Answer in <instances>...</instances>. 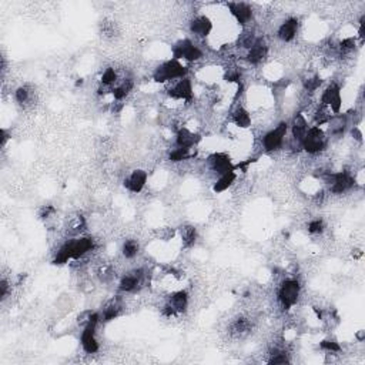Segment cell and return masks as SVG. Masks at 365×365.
<instances>
[{
	"mask_svg": "<svg viewBox=\"0 0 365 365\" xmlns=\"http://www.w3.org/2000/svg\"><path fill=\"white\" fill-rule=\"evenodd\" d=\"M187 69L176 59L168 60V62L163 63L160 67L154 70V80L157 83H164L167 80H173V79H180V77L186 76Z\"/></svg>",
	"mask_w": 365,
	"mask_h": 365,
	"instance_id": "cell-1",
	"label": "cell"
},
{
	"mask_svg": "<svg viewBox=\"0 0 365 365\" xmlns=\"http://www.w3.org/2000/svg\"><path fill=\"white\" fill-rule=\"evenodd\" d=\"M99 318H100L99 314H91L82 334L83 350L87 354H94L99 350V344H97L96 339V327L99 324Z\"/></svg>",
	"mask_w": 365,
	"mask_h": 365,
	"instance_id": "cell-2",
	"label": "cell"
},
{
	"mask_svg": "<svg viewBox=\"0 0 365 365\" xmlns=\"http://www.w3.org/2000/svg\"><path fill=\"white\" fill-rule=\"evenodd\" d=\"M325 143H327V141H325L324 131L321 130L318 126H315V127L308 129V131H307V134H305V137H304L301 144H303V149L307 153H310V154H317V153H320L323 149H324Z\"/></svg>",
	"mask_w": 365,
	"mask_h": 365,
	"instance_id": "cell-3",
	"label": "cell"
},
{
	"mask_svg": "<svg viewBox=\"0 0 365 365\" xmlns=\"http://www.w3.org/2000/svg\"><path fill=\"white\" fill-rule=\"evenodd\" d=\"M300 296V284L297 280H285L278 291V300L285 310L291 308L297 303Z\"/></svg>",
	"mask_w": 365,
	"mask_h": 365,
	"instance_id": "cell-4",
	"label": "cell"
},
{
	"mask_svg": "<svg viewBox=\"0 0 365 365\" xmlns=\"http://www.w3.org/2000/svg\"><path fill=\"white\" fill-rule=\"evenodd\" d=\"M173 56L176 60L186 59L188 62H196L203 56V53H201L200 48L194 46L190 40H181L173 47Z\"/></svg>",
	"mask_w": 365,
	"mask_h": 365,
	"instance_id": "cell-5",
	"label": "cell"
},
{
	"mask_svg": "<svg viewBox=\"0 0 365 365\" xmlns=\"http://www.w3.org/2000/svg\"><path fill=\"white\" fill-rule=\"evenodd\" d=\"M285 134H287V124L281 123L278 127H276L274 130L269 131V133L264 136V140H262L264 149H265L267 152L278 150L284 143Z\"/></svg>",
	"mask_w": 365,
	"mask_h": 365,
	"instance_id": "cell-6",
	"label": "cell"
},
{
	"mask_svg": "<svg viewBox=\"0 0 365 365\" xmlns=\"http://www.w3.org/2000/svg\"><path fill=\"white\" fill-rule=\"evenodd\" d=\"M321 103L323 106H330L331 110L334 113H338L341 109V104H343V99H341V93L338 86H330L328 89L325 90L321 96Z\"/></svg>",
	"mask_w": 365,
	"mask_h": 365,
	"instance_id": "cell-7",
	"label": "cell"
},
{
	"mask_svg": "<svg viewBox=\"0 0 365 365\" xmlns=\"http://www.w3.org/2000/svg\"><path fill=\"white\" fill-rule=\"evenodd\" d=\"M228 9L241 26L247 25L253 17V9L247 3H228Z\"/></svg>",
	"mask_w": 365,
	"mask_h": 365,
	"instance_id": "cell-8",
	"label": "cell"
},
{
	"mask_svg": "<svg viewBox=\"0 0 365 365\" xmlns=\"http://www.w3.org/2000/svg\"><path fill=\"white\" fill-rule=\"evenodd\" d=\"M168 96L179 100H190L193 96V86L188 79H181L179 83L174 84V87L168 90Z\"/></svg>",
	"mask_w": 365,
	"mask_h": 365,
	"instance_id": "cell-9",
	"label": "cell"
},
{
	"mask_svg": "<svg viewBox=\"0 0 365 365\" xmlns=\"http://www.w3.org/2000/svg\"><path fill=\"white\" fill-rule=\"evenodd\" d=\"M145 181H147V173L144 170H134L126 179L124 186L127 190H130L131 193H140L145 186Z\"/></svg>",
	"mask_w": 365,
	"mask_h": 365,
	"instance_id": "cell-10",
	"label": "cell"
},
{
	"mask_svg": "<svg viewBox=\"0 0 365 365\" xmlns=\"http://www.w3.org/2000/svg\"><path fill=\"white\" fill-rule=\"evenodd\" d=\"M208 161H210L211 168H213L215 173H218V174H226V173L234 170V167L231 164V160H230V157H228L227 154H224V153L213 154V156L208 159Z\"/></svg>",
	"mask_w": 365,
	"mask_h": 365,
	"instance_id": "cell-11",
	"label": "cell"
},
{
	"mask_svg": "<svg viewBox=\"0 0 365 365\" xmlns=\"http://www.w3.org/2000/svg\"><path fill=\"white\" fill-rule=\"evenodd\" d=\"M143 271L141 270H136L133 271L130 274L124 276L120 281V289L124 291V293H131L134 289H137V287L141 284V280H143Z\"/></svg>",
	"mask_w": 365,
	"mask_h": 365,
	"instance_id": "cell-12",
	"label": "cell"
},
{
	"mask_svg": "<svg viewBox=\"0 0 365 365\" xmlns=\"http://www.w3.org/2000/svg\"><path fill=\"white\" fill-rule=\"evenodd\" d=\"M190 29H191V32H193L194 35L206 37V36L210 35V32L213 30V23H211L210 19L206 17V16H199V17H196V19L191 21Z\"/></svg>",
	"mask_w": 365,
	"mask_h": 365,
	"instance_id": "cell-13",
	"label": "cell"
},
{
	"mask_svg": "<svg viewBox=\"0 0 365 365\" xmlns=\"http://www.w3.org/2000/svg\"><path fill=\"white\" fill-rule=\"evenodd\" d=\"M267 46L265 43L262 41V39H257L254 43V46L250 48L247 55V60L253 64H258L260 62H262L265 57H267Z\"/></svg>",
	"mask_w": 365,
	"mask_h": 365,
	"instance_id": "cell-14",
	"label": "cell"
},
{
	"mask_svg": "<svg viewBox=\"0 0 365 365\" xmlns=\"http://www.w3.org/2000/svg\"><path fill=\"white\" fill-rule=\"evenodd\" d=\"M93 248V240L91 238H79L71 241V258H80L84 254H87Z\"/></svg>",
	"mask_w": 365,
	"mask_h": 365,
	"instance_id": "cell-15",
	"label": "cell"
},
{
	"mask_svg": "<svg viewBox=\"0 0 365 365\" xmlns=\"http://www.w3.org/2000/svg\"><path fill=\"white\" fill-rule=\"evenodd\" d=\"M298 30V20L297 19H288L284 21L278 29V37L283 41H291L297 35Z\"/></svg>",
	"mask_w": 365,
	"mask_h": 365,
	"instance_id": "cell-16",
	"label": "cell"
},
{
	"mask_svg": "<svg viewBox=\"0 0 365 365\" xmlns=\"http://www.w3.org/2000/svg\"><path fill=\"white\" fill-rule=\"evenodd\" d=\"M307 131H308L307 120L304 118L303 114H297V117L294 118V121H293V140H296L298 143H303Z\"/></svg>",
	"mask_w": 365,
	"mask_h": 365,
	"instance_id": "cell-17",
	"label": "cell"
},
{
	"mask_svg": "<svg viewBox=\"0 0 365 365\" xmlns=\"http://www.w3.org/2000/svg\"><path fill=\"white\" fill-rule=\"evenodd\" d=\"M187 303H188V297L186 291H177L168 300V305L174 310V312H183L187 308Z\"/></svg>",
	"mask_w": 365,
	"mask_h": 365,
	"instance_id": "cell-18",
	"label": "cell"
},
{
	"mask_svg": "<svg viewBox=\"0 0 365 365\" xmlns=\"http://www.w3.org/2000/svg\"><path fill=\"white\" fill-rule=\"evenodd\" d=\"M199 141V136H194L187 129H180L177 133V145L181 149H191Z\"/></svg>",
	"mask_w": 365,
	"mask_h": 365,
	"instance_id": "cell-19",
	"label": "cell"
},
{
	"mask_svg": "<svg viewBox=\"0 0 365 365\" xmlns=\"http://www.w3.org/2000/svg\"><path fill=\"white\" fill-rule=\"evenodd\" d=\"M235 173L234 170L233 172H228L226 174H221V177L217 180V183L214 184V191L215 193H221V191H226L228 187L231 186L234 183L235 180Z\"/></svg>",
	"mask_w": 365,
	"mask_h": 365,
	"instance_id": "cell-20",
	"label": "cell"
},
{
	"mask_svg": "<svg viewBox=\"0 0 365 365\" xmlns=\"http://www.w3.org/2000/svg\"><path fill=\"white\" fill-rule=\"evenodd\" d=\"M328 124V129L332 134H343L345 130V126H347V117L343 114H338L334 117H330V120L327 121Z\"/></svg>",
	"mask_w": 365,
	"mask_h": 365,
	"instance_id": "cell-21",
	"label": "cell"
},
{
	"mask_svg": "<svg viewBox=\"0 0 365 365\" xmlns=\"http://www.w3.org/2000/svg\"><path fill=\"white\" fill-rule=\"evenodd\" d=\"M233 121H234L235 126L244 129V127H248V126L251 124V117H250V114H248V111L246 110V109L238 107V109L233 113Z\"/></svg>",
	"mask_w": 365,
	"mask_h": 365,
	"instance_id": "cell-22",
	"label": "cell"
},
{
	"mask_svg": "<svg viewBox=\"0 0 365 365\" xmlns=\"http://www.w3.org/2000/svg\"><path fill=\"white\" fill-rule=\"evenodd\" d=\"M120 310H121V307H120V304L117 303V301H111L106 308H104L103 311V321H106V323H109V321H111V320H114V318L118 317V314H120Z\"/></svg>",
	"mask_w": 365,
	"mask_h": 365,
	"instance_id": "cell-23",
	"label": "cell"
},
{
	"mask_svg": "<svg viewBox=\"0 0 365 365\" xmlns=\"http://www.w3.org/2000/svg\"><path fill=\"white\" fill-rule=\"evenodd\" d=\"M138 253V244L134 240H127L123 246V254L126 258H134Z\"/></svg>",
	"mask_w": 365,
	"mask_h": 365,
	"instance_id": "cell-24",
	"label": "cell"
},
{
	"mask_svg": "<svg viewBox=\"0 0 365 365\" xmlns=\"http://www.w3.org/2000/svg\"><path fill=\"white\" fill-rule=\"evenodd\" d=\"M181 240L187 247H191L196 242V230L193 227L181 228Z\"/></svg>",
	"mask_w": 365,
	"mask_h": 365,
	"instance_id": "cell-25",
	"label": "cell"
},
{
	"mask_svg": "<svg viewBox=\"0 0 365 365\" xmlns=\"http://www.w3.org/2000/svg\"><path fill=\"white\" fill-rule=\"evenodd\" d=\"M188 150L190 149H181V147H179V149H176L174 152L170 153V156H168V159L172 160V161H183V160L188 159Z\"/></svg>",
	"mask_w": 365,
	"mask_h": 365,
	"instance_id": "cell-26",
	"label": "cell"
},
{
	"mask_svg": "<svg viewBox=\"0 0 365 365\" xmlns=\"http://www.w3.org/2000/svg\"><path fill=\"white\" fill-rule=\"evenodd\" d=\"M116 80H117V75H116L114 69H107L103 73V76H102V83H103L104 86H110Z\"/></svg>",
	"mask_w": 365,
	"mask_h": 365,
	"instance_id": "cell-27",
	"label": "cell"
},
{
	"mask_svg": "<svg viewBox=\"0 0 365 365\" xmlns=\"http://www.w3.org/2000/svg\"><path fill=\"white\" fill-rule=\"evenodd\" d=\"M320 84H321V79L317 76L310 77V79L304 80V87H305V90H308V91H315V90L320 87Z\"/></svg>",
	"mask_w": 365,
	"mask_h": 365,
	"instance_id": "cell-28",
	"label": "cell"
},
{
	"mask_svg": "<svg viewBox=\"0 0 365 365\" xmlns=\"http://www.w3.org/2000/svg\"><path fill=\"white\" fill-rule=\"evenodd\" d=\"M320 347L323 348V350H325V351L328 352H339L341 351V347H339V344L338 343H335V341H323L321 344H320Z\"/></svg>",
	"mask_w": 365,
	"mask_h": 365,
	"instance_id": "cell-29",
	"label": "cell"
},
{
	"mask_svg": "<svg viewBox=\"0 0 365 365\" xmlns=\"http://www.w3.org/2000/svg\"><path fill=\"white\" fill-rule=\"evenodd\" d=\"M324 230V223L321 220H314L308 224V231L311 234H320Z\"/></svg>",
	"mask_w": 365,
	"mask_h": 365,
	"instance_id": "cell-30",
	"label": "cell"
},
{
	"mask_svg": "<svg viewBox=\"0 0 365 365\" xmlns=\"http://www.w3.org/2000/svg\"><path fill=\"white\" fill-rule=\"evenodd\" d=\"M29 99V90L26 87H19L16 90V100L19 103H26Z\"/></svg>",
	"mask_w": 365,
	"mask_h": 365,
	"instance_id": "cell-31",
	"label": "cell"
},
{
	"mask_svg": "<svg viewBox=\"0 0 365 365\" xmlns=\"http://www.w3.org/2000/svg\"><path fill=\"white\" fill-rule=\"evenodd\" d=\"M354 46H355V41H354V39H351V37L341 41V50H344V52L352 50V48H354Z\"/></svg>",
	"mask_w": 365,
	"mask_h": 365,
	"instance_id": "cell-32",
	"label": "cell"
},
{
	"mask_svg": "<svg viewBox=\"0 0 365 365\" xmlns=\"http://www.w3.org/2000/svg\"><path fill=\"white\" fill-rule=\"evenodd\" d=\"M52 214H55V208L52 206H46L43 210H41V214H40V217L41 218H48Z\"/></svg>",
	"mask_w": 365,
	"mask_h": 365,
	"instance_id": "cell-33",
	"label": "cell"
},
{
	"mask_svg": "<svg viewBox=\"0 0 365 365\" xmlns=\"http://www.w3.org/2000/svg\"><path fill=\"white\" fill-rule=\"evenodd\" d=\"M0 288H2V297H3V298H6L7 291H9V284H7L6 280H2V283H0Z\"/></svg>",
	"mask_w": 365,
	"mask_h": 365,
	"instance_id": "cell-34",
	"label": "cell"
},
{
	"mask_svg": "<svg viewBox=\"0 0 365 365\" xmlns=\"http://www.w3.org/2000/svg\"><path fill=\"white\" fill-rule=\"evenodd\" d=\"M358 339L359 341H362V339H364V331H361V332L358 334Z\"/></svg>",
	"mask_w": 365,
	"mask_h": 365,
	"instance_id": "cell-35",
	"label": "cell"
}]
</instances>
